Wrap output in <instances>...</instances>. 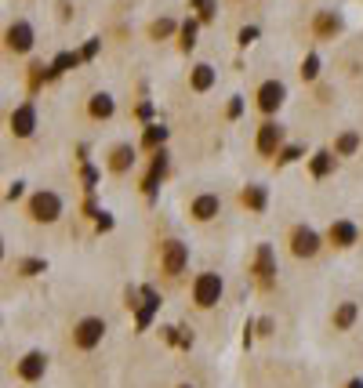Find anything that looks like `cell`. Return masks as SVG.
Returning <instances> with one entry per match:
<instances>
[{
	"mask_svg": "<svg viewBox=\"0 0 363 388\" xmlns=\"http://www.w3.org/2000/svg\"><path fill=\"white\" fill-rule=\"evenodd\" d=\"M26 214H29V222H37V225H51V222L62 218V196L55 189H40V192L29 196Z\"/></svg>",
	"mask_w": 363,
	"mask_h": 388,
	"instance_id": "obj_1",
	"label": "cell"
},
{
	"mask_svg": "<svg viewBox=\"0 0 363 388\" xmlns=\"http://www.w3.org/2000/svg\"><path fill=\"white\" fill-rule=\"evenodd\" d=\"M105 319L102 316H84V319H77L73 323V344L80 352H95L98 344H102V337H105Z\"/></svg>",
	"mask_w": 363,
	"mask_h": 388,
	"instance_id": "obj_2",
	"label": "cell"
},
{
	"mask_svg": "<svg viewBox=\"0 0 363 388\" xmlns=\"http://www.w3.org/2000/svg\"><path fill=\"white\" fill-rule=\"evenodd\" d=\"M222 294H225V283H222L218 272H200L193 279V305L197 309H215L222 301Z\"/></svg>",
	"mask_w": 363,
	"mask_h": 388,
	"instance_id": "obj_3",
	"label": "cell"
},
{
	"mask_svg": "<svg viewBox=\"0 0 363 388\" xmlns=\"http://www.w3.org/2000/svg\"><path fill=\"white\" fill-rule=\"evenodd\" d=\"M251 272H254V279H258V287L262 290H272L276 287V250L269 247V243H258L254 247V262H251Z\"/></svg>",
	"mask_w": 363,
	"mask_h": 388,
	"instance_id": "obj_4",
	"label": "cell"
},
{
	"mask_svg": "<svg viewBox=\"0 0 363 388\" xmlns=\"http://www.w3.org/2000/svg\"><path fill=\"white\" fill-rule=\"evenodd\" d=\"M284 102H287V83L284 80H262L258 91H254V105H258L265 116H272Z\"/></svg>",
	"mask_w": 363,
	"mask_h": 388,
	"instance_id": "obj_5",
	"label": "cell"
},
{
	"mask_svg": "<svg viewBox=\"0 0 363 388\" xmlns=\"http://www.w3.org/2000/svg\"><path fill=\"white\" fill-rule=\"evenodd\" d=\"M167 167H171V153H167V149H157L153 160H149V175L142 178V192H145V200H149V203L157 200L160 182L167 178Z\"/></svg>",
	"mask_w": 363,
	"mask_h": 388,
	"instance_id": "obj_6",
	"label": "cell"
},
{
	"mask_svg": "<svg viewBox=\"0 0 363 388\" xmlns=\"http://www.w3.org/2000/svg\"><path fill=\"white\" fill-rule=\"evenodd\" d=\"M160 269H164L167 276H182V272L189 269V243H182V240H164V247H160Z\"/></svg>",
	"mask_w": 363,
	"mask_h": 388,
	"instance_id": "obj_7",
	"label": "cell"
},
{
	"mask_svg": "<svg viewBox=\"0 0 363 388\" xmlns=\"http://www.w3.org/2000/svg\"><path fill=\"white\" fill-rule=\"evenodd\" d=\"M4 44H8L11 55H29L33 44H37V33H33V26L26 18H15V22L4 29Z\"/></svg>",
	"mask_w": 363,
	"mask_h": 388,
	"instance_id": "obj_8",
	"label": "cell"
},
{
	"mask_svg": "<svg viewBox=\"0 0 363 388\" xmlns=\"http://www.w3.org/2000/svg\"><path fill=\"white\" fill-rule=\"evenodd\" d=\"M319 247H324V236H319L312 225H294L291 229V254L294 257H316Z\"/></svg>",
	"mask_w": 363,
	"mask_h": 388,
	"instance_id": "obj_9",
	"label": "cell"
},
{
	"mask_svg": "<svg viewBox=\"0 0 363 388\" xmlns=\"http://www.w3.org/2000/svg\"><path fill=\"white\" fill-rule=\"evenodd\" d=\"M284 123L280 120H265L258 127V138H254V149H258L262 156H280V149H284Z\"/></svg>",
	"mask_w": 363,
	"mask_h": 388,
	"instance_id": "obj_10",
	"label": "cell"
},
{
	"mask_svg": "<svg viewBox=\"0 0 363 388\" xmlns=\"http://www.w3.org/2000/svg\"><path fill=\"white\" fill-rule=\"evenodd\" d=\"M8 131H11L15 138H33V131H37V105H33V102L15 105L11 116H8Z\"/></svg>",
	"mask_w": 363,
	"mask_h": 388,
	"instance_id": "obj_11",
	"label": "cell"
},
{
	"mask_svg": "<svg viewBox=\"0 0 363 388\" xmlns=\"http://www.w3.org/2000/svg\"><path fill=\"white\" fill-rule=\"evenodd\" d=\"M15 374H18V381H26V384H37L40 377L48 374V356L40 352V349H29L22 359L15 363Z\"/></svg>",
	"mask_w": 363,
	"mask_h": 388,
	"instance_id": "obj_12",
	"label": "cell"
},
{
	"mask_svg": "<svg viewBox=\"0 0 363 388\" xmlns=\"http://www.w3.org/2000/svg\"><path fill=\"white\" fill-rule=\"evenodd\" d=\"M218 214H222V196L218 192H200V196L189 203V218L200 222V225L211 222V218H218Z\"/></svg>",
	"mask_w": 363,
	"mask_h": 388,
	"instance_id": "obj_13",
	"label": "cell"
},
{
	"mask_svg": "<svg viewBox=\"0 0 363 388\" xmlns=\"http://www.w3.org/2000/svg\"><path fill=\"white\" fill-rule=\"evenodd\" d=\"M160 312V294L153 287H142V305L135 309V327L138 330H149V323H153V316Z\"/></svg>",
	"mask_w": 363,
	"mask_h": 388,
	"instance_id": "obj_14",
	"label": "cell"
},
{
	"mask_svg": "<svg viewBox=\"0 0 363 388\" xmlns=\"http://www.w3.org/2000/svg\"><path fill=\"white\" fill-rule=\"evenodd\" d=\"M135 156H138V149H135L131 142L113 145V149H110V170H113V175H127V170L135 167Z\"/></svg>",
	"mask_w": 363,
	"mask_h": 388,
	"instance_id": "obj_15",
	"label": "cell"
},
{
	"mask_svg": "<svg viewBox=\"0 0 363 388\" xmlns=\"http://www.w3.org/2000/svg\"><path fill=\"white\" fill-rule=\"evenodd\" d=\"M341 15L338 11H316V18H312V33L319 36V40H334L338 33H341Z\"/></svg>",
	"mask_w": 363,
	"mask_h": 388,
	"instance_id": "obj_16",
	"label": "cell"
},
{
	"mask_svg": "<svg viewBox=\"0 0 363 388\" xmlns=\"http://www.w3.org/2000/svg\"><path fill=\"white\" fill-rule=\"evenodd\" d=\"M327 240H331L334 247H352V243L359 240V225L338 218V222H331V229H327Z\"/></svg>",
	"mask_w": 363,
	"mask_h": 388,
	"instance_id": "obj_17",
	"label": "cell"
},
{
	"mask_svg": "<svg viewBox=\"0 0 363 388\" xmlns=\"http://www.w3.org/2000/svg\"><path fill=\"white\" fill-rule=\"evenodd\" d=\"M215 80H218V69L207 66V62H197V66L189 69V88H193L197 95L211 91V88H215Z\"/></svg>",
	"mask_w": 363,
	"mask_h": 388,
	"instance_id": "obj_18",
	"label": "cell"
},
{
	"mask_svg": "<svg viewBox=\"0 0 363 388\" xmlns=\"http://www.w3.org/2000/svg\"><path fill=\"white\" fill-rule=\"evenodd\" d=\"M334 163H338L334 149H319V153H312V160H309V175H312L316 182H324V178L334 175Z\"/></svg>",
	"mask_w": 363,
	"mask_h": 388,
	"instance_id": "obj_19",
	"label": "cell"
},
{
	"mask_svg": "<svg viewBox=\"0 0 363 388\" xmlns=\"http://www.w3.org/2000/svg\"><path fill=\"white\" fill-rule=\"evenodd\" d=\"M113 113H117V98L110 91H95L91 102H88V116L91 120H110Z\"/></svg>",
	"mask_w": 363,
	"mask_h": 388,
	"instance_id": "obj_20",
	"label": "cell"
},
{
	"mask_svg": "<svg viewBox=\"0 0 363 388\" xmlns=\"http://www.w3.org/2000/svg\"><path fill=\"white\" fill-rule=\"evenodd\" d=\"M240 203H244L247 210H254V214H262V210L269 207V189H265V185H247V189L240 192Z\"/></svg>",
	"mask_w": 363,
	"mask_h": 388,
	"instance_id": "obj_21",
	"label": "cell"
},
{
	"mask_svg": "<svg viewBox=\"0 0 363 388\" xmlns=\"http://www.w3.org/2000/svg\"><path fill=\"white\" fill-rule=\"evenodd\" d=\"M167 127L164 123H145V131H142V149H149V153H157V149L167 145Z\"/></svg>",
	"mask_w": 363,
	"mask_h": 388,
	"instance_id": "obj_22",
	"label": "cell"
},
{
	"mask_svg": "<svg viewBox=\"0 0 363 388\" xmlns=\"http://www.w3.org/2000/svg\"><path fill=\"white\" fill-rule=\"evenodd\" d=\"M80 62H84V55H80V51H62V55H55V58L48 62V66H51V80H58L62 73H70V69H77V66H80Z\"/></svg>",
	"mask_w": 363,
	"mask_h": 388,
	"instance_id": "obj_23",
	"label": "cell"
},
{
	"mask_svg": "<svg viewBox=\"0 0 363 388\" xmlns=\"http://www.w3.org/2000/svg\"><path fill=\"white\" fill-rule=\"evenodd\" d=\"M356 319H359V305L356 301H341L334 309V330H352Z\"/></svg>",
	"mask_w": 363,
	"mask_h": 388,
	"instance_id": "obj_24",
	"label": "cell"
},
{
	"mask_svg": "<svg viewBox=\"0 0 363 388\" xmlns=\"http://www.w3.org/2000/svg\"><path fill=\"white\" fill-rule=\"evenodd\" d=\"M197 33H200V18H185L182 29H178V48L182 51H193L197 48Z\"/></svg>",
	"mask_w": 363,
	"mask_h": 388,
	"instance_id": "obj_25",
	"label": "cell"
},
{
	"mask_svg": "<svg viewBox=\"0 0 363 388\" xmlns=\"http://www.w3.org/2000/svg\"><path fill=\"white\" fill-rule=\"evenodd\" d=\"M182 26L175 22V18H157V22L153 26H149V36H153V40H167V36H175Z\"/></svg>",
	"mask_w": 363,
	"mask_h": 388,
	"instance_id": "obj_26",
	"label": "cell"
},
{
	"mask_svg": "<svg viewBox=\"0 0 363 388\" xmlns=\"http://www.w3.org/2000/svg\"><path fill=\"white\" fill-rule=\"evenodd\" d=\"M356 149H359V135H356V131L338 135V142H334V153H338V156H352Z\"/></svg>",
	"mask_w": 363,
	"mask_h": 388,
	"instance_id": "obj_27",
	"label": "cell"
},
{
	"mask_svg": "<svg viewBox=\"0 0 363 388\" xmlns=\"http://www.w3.org/2000/svg\"><path fill=\"white\" fill-rule=\"evenodd\" d=\"M18 276H40V272H48V262L44 257H18Z\"/></svg>",
	"mask_w": 363,
	"mask_h": 388,
	"instance_id": "obj_28",
	"label": "cell"
},
{
	"mask_svg": "<svg viewBox=\"0 0 363 388\" xmlns=\"http://www.w3.org/2000/svg\"><path fill=\"white\" fill-rule=\"evenodd\" d=\"M193 11L200 22H215V15H218V0H193Z\"/></svg>",
	"mask_w": 363,
	"mask_h": 388,
	"instance_id": "obj_29",
	"label": "cell"
},
{
	"mask_svg": "<svg viewBox=\"0 0 363 388\" xmlns=\"http://www.w3.org/2000/svg\"><path fill=\"white\" fill-rule=\"evenodd\" d=\"M51 80V66H44V62H33L29 66V91H37L40 83H48Z\"/></svg>",
	"mask_w": 363,
	"mask_h": 388,
	"instance_id": "obj_30",
	"label": "cell"
},
{
	"mask_svg": "<svg viewBox=\"0 0 363 388\" xmlns=\"http://www.w3.org/2000/svg\"><path fill=\"white\" fill-rule=\"evenodd\" d=\"M298 73H302V80H309V83H312V80L319 76V55H316V51H309V55L302 58V69H298Z\"/></svg>",
	"mask_w": 363,
	"mask_h": 388,
	"instance_id": "obj_31",
	"label": "cell"
},
{
	"mask_svg": "<svg viewBox=\"0 0 363 388\" xmlns=\"http://www.w3.org/2000/svg\"><path fill=\"white\" fill-rule=\"evenodd\" d=\"M302 153H305L302 145H284V149H280V156H276V163H280V167H287V163H294Z\"/></svg>",
	"mask_w": 363,
	"mask_h": 388,
	"instance_id": "obj_32",
	"label": "cell"
},
{
	"mask_svg": "<svg viewBox=\"0 0 363 388\" xmlns=\"http://www.w3.org/2000/svg\"><path fill=\"white\" fill-rule=\"evenodd\" d=\"M80 178H84V189H88V192H95V185H98V167H91V163H80Z\"/></svg>",
	"mask_w": 363,
	"mask_h": 388,
	"instance_id": "obj_33",
	"label": "cell"
},
{
	"mask_svg": "<svg viewBox=\"0 0 363 388\" xmlns=\"http://www.w3.org/2000/svg\"><path fill=\"white\" fill-rule=\"evenodd\" d=\"M258 33H262L258 26H244V29L237 33V44H240V48H247V44H254V40H258Z\"/></svg>",
	"mask_w": 363,
	"mask_h": 388,
	"instance_id": "obj_34",
	"label": "cell"
},
{
	"mask_svg": "<svg viewBox=\"0 0 363 388\" xmlns=\"http://www.w3.org/2000/svg\"><path fill=\"white\" fill-rule=\"evenodd\" d=\"M225 116H229V120H240V116H244V98H240V95H232V98H229Z\"/></svg>",
	"mask_w": 363,
	"mask_h": 388,
	"instance_id": "obj_35",
	"label": "cell"
},
{
	"mask_svg": "<svg viewBox=\"0 0 363 388\" xmlns=\"http://www.w3.org/2000/svg\"><path fill=\"white\" fill-rule=\"evenodd\" d=\"M98 51H102V40H98V36H91V40H88V44H84V48H80L84 62H91V58H95Z\"/></svg>",
	"mask_w": 363,
	"mask_h": 388,
	"instance_id": "obj_36",
	"label": "cell"
},
{
	"mask_svg": "<svg viewBox=\"0 0 363 388\" xmlns=\"http://www.w3.org/2000/svg\"><path fill=\"white\" fill-rule=\"evenodd\" d=\"M113 225H117V222H113V214H110V210H102L98 218H95V229H98V232H110Z\"/></svg>",
	"mask_w": 363,
	"mask_h": 388,
	"instance_id": "obj_37",
	"label": "cell"
},
{
	"mask_svg": "<svg viewBox=\"0 0 363 388\" xmlns=\"http://www.w3.org/2000/svg\"><path fill=\"white\" fill-rule=\"evenodd\" d=\"M22 192H26V182H11V185H8V200H11V203L22 200Z\"/></svg>",
	"mask_w": 363,
	"mask_h": 388,
	"instance_id": "obj_38",
	"label": "cell"
},
{
	"mask_svg": "<svg viewBox=\"0 0 363 388\" xmlns=\"http://www.w3.org/2000/svg\"><path fill=\"white\" fill-rule=\"evenodd\" d=\"M254 330H258L262 337H269V334H272V319H269V316H265V319H258V323H254Z\"/></svg>",
	"mask_w": 363,
	"mask_h": 388,
	"instance_id": "obj_39",
	"label": "cell"
},
{
	"mask_svg": "<svg viewBox=\"0 0 363 388\" xmlns=\"http://www.w3.org/2000/svg\"><path fill=\"white\" fill-rule=\"evenodd\" d=\"M135 113H138V120H153V102H142Z\"/></svg>",
	"mask_w": 363,
	"mask_h": 388,
	"instance_id": "obj_40",
	"label": "cell"
},
{
	"mask_svg": "<svg viewBox=\"0 0 363 388\" xmlns=\"http://www.w3.org/2000/svg\"><path fill=\"white\" fill-rule=\"evenodd\" d=\"M178 349H185V352L193 349V334H189V330H182V341H178Z\"/></svg>",
	"mask_w": 363,
	"mask_h": 388,
	"instance_id": "obj_41",
	"label": "cell"
},
{
	"mask_svg": "<svg viewBox=\"0 0 363 388\" xmlns=\"http://www.w3.org/2000/svg\"><path fill=\"white\" fill-rule=\"evenodd\" d=\"M345 388H363V377H349V384Z\"/></svg>",
	"mask_w": 363,
	"mask_h": 388,
	"instance_id": "obj_42",
	"label": "cell"
},
{
	"mask_svg": "<svg viewBox=\"0 0 363 388\" xmlns=\"http://www.w3.org/2000/svg\"><path fill=\"white\" fill-rule=\"evenodd\" d=\"M175 388H197V384H189V381H182V384H175Z\"/></svg>",
	"mask_w": 363,
	"mask_h": 388,
	"instance_id": "obj_43",
	"label": "cell"
}]
</instances>
